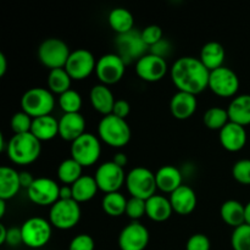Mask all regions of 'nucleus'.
<instances>
[{"instance_id": "1", "label": "nucleus", "mask_w": 250, "mask_h": 250, "mask_svg": "<svg viewBox=\"0 0 250 250\" xmlns=\"http://www.w3.org/2000/svg\"><path fill=\"white\" fill-rule=\"evenodd\" d=\"M171 80L180 92L197 95L209 85L210 71L203 65L199 58L182 56L172 63Z\"/></svg>"}, {"instance_id": "2", "label": "nucleus", "mask_w": 250, "mask_h": 250, "mask_svg": "<svg viewBox=\"0 0 250 250\" xmlns=\"http://www.w3.org/2000/svg\"><path fill=\"white\" fill-rule=\"evenodd\" d=\"M6 155L16 165H29L41 156L42 142L31 132L14 134L6 144Z\"/></svg>"}, {"instance_id": "3", "label": "nucleus", "mask_w": 250, "mask_h": 250, "mask_svg": "<svg viewBox=\"0 0 250 250\" xmlns=\"http://www.w3.org/2000/svg\"><path fill=\"white\" fill-rule=\"evenodd\" d=\"M98 136L112 148H122L131 141V127L125 119L110 114L103 117L98 125Z\"/></svg>"}, {"instance_id": "4", "label": "nucleus", "mask_w": 250, "mask_h": 250, "mask_svg": "<svg viewBox=\"0 0 250 250\" xmlns=\"http://www.w3.org/2000/svg\"><path fill=\"white\" fill-rule=\"evenodd\" d=\"M54 106H55V98L48 88H29L21 98L22 111L28 114L32 119L50 115Z\"/></svg>"}, {"instance_id": "5", "label": "nucleus", "mask_w": 250, "mask_h": 250, "mask_svg": "<svg viewBox=\"0 0 250 250\" xmlns=\"http://www.w3.org/2000/svg\"><path fill=\"white\" fill-rule=\"evenodd\" d=\"M126 186L131 197L143 200L155 195L158 189L155 173L144 166H137L127 173Z\"/></svg>"}, {"instance_id": "6", "label": "nucleus", "mask_w": 250, "mask_h": 250, "mask_svg": "<svg viewBox=\"0 0 250 250\" xmlns=\"http://www.w3.org/2000/svg\"><path fill=\"white\" fill-rule=\"evenodd\" d=\"M80 203L73 199H59L49 210V222L59 229H71L80 222Z\"/></svg>"}, {"instance_id": "7", "label": "nucleus", "mask_w": 250, "mask_h": 250, "mask_svg": "<svg viewBox=\"0 0 250 250\" xmlns=\"http://www.w3.org/2000/svg\"><path fill=\"white\" fill-rule=\"evenodd\" d=\"M22 243L32 249H38L46 246L51 238L53 226L48 220L43 217L33 216L27 219L22 224Z\"/></svg>"}, {"instance_id": "8", "label": "nucleus", "mask_w": 250, "mask_h": 250, "mask_svg": "<svg viewBox=\"0 0 250 250\" xmlns=\"http://www.w3.org/2000/svg\"><path fill=\"white\" fill-rule=\"evenodd\" d=\"M71 50L67 44L59 38H48L38 48V59L45 67L50 70L63 68L68 60Z\"/></svg>"}, {"instance_id": "9", "label": "nucleus", "mask_w": 250, "mask_h": 250, "mask_svg": "<svg viewBox=\"0 0 250 250\" xmlns=\"http://www.w3.org/2000/svg\"><path fill=\"white\" fill-rule=\"evenodd\" d=\"M102 154V144L99 138L93 133H87L71 143V158L80 163L83 167L92 166L99 160Z\"/></svg>"}, {"instance_id": "10", "label": "nucleus", "mask_w": 250, "mask_h": 250, "mask_svg": "<svg viewBox=\"0 0 250 250\" xmlns=\"http://www.w3.org/2000/svg\"><path fill=\"white\" fill-rule=\"evenodd\" d=\"M239 84H241V82H239L237 73L227 66H222L216 70L210 71L208 88L217 97H236L239 89Z\"/></svg>"}, {"instance_id": "11", "label": "nucleus", "mask_w": 250, "mask_h": 250, "mask_svg": "<svg viewBox=\"0 0 250 250\" xmlns=\"http://www.w3.org/2000/svg\"><path fill=\"white\" fill-rule=\"evenodd\" d=\"M125 71L126 61L119 54H105L97 60L95 75L102 84L111 85L120 82L125 76Z\"/></svg>"}, {"instance_id": "12", "label": "nucleus", "mask_w": 250, "mask_h": 250, "mask_svg": "<svg viewBox=\"0 0 250 250\" xmlns=\"http://www.w3.org/2000/svg\"><path fill=\"white\" fill-rule=\"evenodd\" d=\"M126 177L124 167H120L112 160L98 166L94 175L98 187L105 194L119 192L122 186L126 183Z\"/></svg>"}, {"instance_id": "13", "label": "nucleus", "mask_w": 250, "mask_h": 250, "mask_svg": "<svg viewBox=\"0 0 250 250\" xmlns=\"http://www.w3.org/2000/svg\"><path fill=\"white\" fill-rule=\"evenodd\" d=\"M27 195L32 203L39 207H51L60 199V186L51 178H36L27 189Z\"/></svg>"}, {"instance_id": "14", "label": "nucleus", "mask_w": 250, "mask_h": 250, "mask_svg": "<svg viewBox=\"0 0 250 250\" xmlns=\"http://www.w3.org/2000/svg\"><path fill=\"white\" fill-rule=\"evenodd\" d=\"M95 67H97V60L94 55L88 49L81 48L71 51L63 68L67 71L72 80L82 81L92 75V72H95Z\"/></svg>"}, {"instance_id": "15", "label": "nucleus", "mask_w": 250, "mask_h": 250, "mask_svg": "<svg viewBox=\"0 0 250 250\" xmlns=\"http://www.w3.org/2000/svg\"><path fill=\"white\" fill-rule=\"evenodd\" d=\"M148 229L139 221H132L122 229L119 236V247L121 250H144L149 244Z\"/></svg>"}, {"instance_id": "16", "label": "nucleus", "mask_w": 250, "mask_h": 250, "mask_svg": "<svg viewBox=\"0 0 250 250\" xmlns=\"http://www.w3.org/2000/svg\"><path fill=\"white\" fill-rule=\"evenodd\" d=\"M167 62L165 59L154 54H144L136 61V73L146 82H158L165 77L167 72Z\"/></svg>"}, {"instance_id": "17", "label": "nucleus", "mask_w": 250, "mask_h": 250, "mask_svg": "<svg viewBox=\"0 0 250 250\" xmlns=\"http://www.w3.org/2000/svg\"><path fill=\"white\" fill-rule=\"evenodd\" d=\"M220 143L222 148L231 153H237L246 146L248 134L246 127L229 121L219 133Z\"/></svg>"}, {"instance_id": "18", "label": "nucleus", "mask_w": 250, "mask_h": 250, "mask_svg": "<svg viewBox=\"0 0 250 250\" xmlns=\"http://www.w3.org/2000/svg\"><path fill=\"white\" fill-rule=\"evenodd\" d=\"M117 46L120 49L119 55L124 59L125 61L128 59V60H133L144 55V49L148 48V46L144 44V42L142 41L141 32L133 31L128 32L126 34H122L119 36L117 39Z\"/></svg>"}, {"instance_id": "19", "label": "nucleus", "mask_w": 250, "mask_h": 250, "mask_svg": "<svg viewBox=\"0 0 250 250\" xmlns=\"http://www.w3.org/2000/svg\"><path fill=\"white\" fill-rule=\"evenodd\" d=\"M85 120L81 112L63 114L59 120V136L66 142H75L84 134Z\"/></svg>"}, {"instance_id": "20", "label": "nucleus", "mask_w": 250, "mask_h": 250, "mask_svg": "<svg viewBox=\"0 0 250 250\" xmlns=\"http://www.w3.org/2000/svg\"><path fill=\"white\" fill-rule=\"evenodd\" d=\"M168 199L172 205L173 212L182 216L192 214L197 208V194L189 186L182 185L175 192L171 193Z\"/></svg>"}, {"instance_id": "21", "label": "nucleus", "mask_w": 250, "mask_h": 250, "mask_svg": "<svg viewBox=\"0 0 250 250\" xmlns=\"http://www.w3.org/2000/svg\"><path fill=\"white\" fill-rule=\"evenodd\" d=\"M197 95L186 92H180L172 95L170 100V111L177 120H187L194 115L197 110Z\"/></svg>"}, {"instance_id": "22", "label": "nucleus", "mask_w": 250, "mask_h": 250, "mask_svg": "<svg viewBox=\"0 0 250 250\" xmlns=\"http://www.w3.org/2000/svg\"><path fill=\"white\" fill-rule=\"evenodd\" d=\"M89 100L93 109L99 114L106 115L112 114V109L116 99L114 97V93L109 88V85L105 84H95L89 92Z\"/></svg>"}, {"instance_id": "23", "label": "nucleus", "mask_w": 250, "mask_h": 250, "mask_svg": "<svg viewBox=\"0 0 250 250\" xmlns=\"http://www.w3.org/2000/svg\"><path fill=\"white\" fill-rule=\"evenodd\" d=\"M155 178L158 189H160L164 193H168V194L173 193L183 185L182 172L176 166L172 165L161 166L156 171Z\"/></svg>"}, {"instance_id": "24", "label": "nucleus", "mask_w": 250, "mask_h": 250, "mask_svg": "<svg viewBox=\"0 0 250 250\" xmlns=\"http://www.w3.org/2000/svg\"><path fill=\"white\" fill-rule=\"evenodd\" d=\"M225 58H226V50L225 46L219 42H208L203 45L200 50L199 59L203 65L209 71H214L224 66Z\"/></svg>"}, {"instance_id": "25", "label": "nucleus", "mask_w": 250, "mask_h": 250, "mask_svg": "<svg viewBox=\"0 0 250 250\" xmlns=\"http://www.w3.org/2000/svg\"><path fill=\"white\" fill-rule=\"evenodd\" d=\"M229 121L246 127L250 125V94L236 95L227 107Z\"/></svg>"}, {"instance_id": "26", "label": "nucleus", "mask_w": 250, "mask_h": 250, "mask_svg": "<svg viewBox=\"0 0 250 250\" xmlns=\"http://www.w3.org/2000/svg\"><path fill=\"white\" fill-rule=\"evenodd\" d=\"M21 188L20 172L10 166L0 167V199L10 200L16 197Z\"/></svg>"}, {"instance_id": "27", "label": "nucleus", "mask_w": 250, "mask_h": 250, "mask_svg": "<svg viewBox=\"0 0 250 250\" xmlns=\"http://www.w3.org/2000/svg\"><path fill=\"white\" fill-rule=\"evenodd\" d=\"M220 216L225 224L237 229L246 224V205L238 200H226L220 208Z\"/></svg>"}, {"instance_id": "28", "label": "nucleus", "mask_w": 250, "mask_h": 250, "mask_svg": "<svg viewBox=\"0 0 250 250\" xmlns=\"http://www.w3.org/2000/svg\"><path fill=\"white\" fill-rule=\"evenodd\" d=\"M31 133L41 142L51 141L59 134V120L51 115L36 117L32 122Z\"/></svg>"}, {"instance_id": "29", "label": "nucleus", "mask_w": 250, "mask_h": 250, "mask_svg": "<svg viewBox=\"0 0 250 250\" xmlns=\"http://www.w3.org/2000/svg\"><path fill=\"white\" fill-rule=\"evenodd\" d=\"M173 209L170 199L164 195L155 194L146 200V216L155 222H164L172 215Z\"/></svg>"}, {"instance_id": "30", "label": "nucleus", "mask_w": 250, "mask_h": 250, "mask_svg": "<svg viewBox=\"0 0 250 250\" xmlns=\"http://www.w3.org/2000/svg\"><path fill=\"white\" fill-rule=\"evenodd\" d=\"M109 26L119 36L133 31L134 17L132 12L126 7H115L107 15Z\"/></svg>"}, {"instance_id": "31", "label": "nucleus", "mask_w": 250, "mask_h": 250, "mask_svg": "<svg viewBox=\"0 0 250 250\" xmlns=\"http://www.w3.org/2000/svg\"><path fill=\"white\" fill-rule=\"evenodd\" d=\"M72 198L77 203H85L92 200L97 195L99 187L97 181L92 176L83 175L80 180L76 181L72 186Z\"/></svg>"}, {"instance_id": "32", "label": "nucleus", "mask_w": 250, "mask_h": 250, "mask_svg": "<svg viewBox=\"0 0 250 250\" xmlns=\"http://www.w3.org/2000/svg\"><path fill=\"white\" fill-rule=\"evenodd\" d=\"M82 170L83 166L73 158L65 159L58 167V178L65 186H72L83 176Z\"/></svg>"}, {"instance_id": "33", "label": "nucleus", "mask_w": 250, "mask_h": 250, "mask_svg": "<svg viewBox=\"0 0 250 250\" xmlns=\"http://www.w3.org/2000/svg\"><path fill=\"white\" fill-rule=\"evenodd\" d=\"M71 82H72V78L65 68L50 70L48 73V78H46L48 89L51 93H55L59 95L71 89Z\"/></svg>"}, {"instance_id": "34", "label": "nucleus", "mask_w": 250, "mask_h": 250, "mask_svg": "<svg viewBox=\"0 0 250 250\" xmlns=\"http://www.w3.org/2000/svg\"><path fill=\"white\" fill-rule=\"evenodd\" d=\"M127 199L122 193H107L102 200V208L106 215L111 217H119L126 214Z\"/></svg>"}, {"instance_id": "35", "label": "nucleus", "mask_w": 250, "mask_h": 250, "mask_svg": "<svg viewBox=\"0 0 250 250\" xmlns=\"http://www.w3.org/2000/svg\"><path fill=\"white\" fill-rule=\"evenodd\" d=\"M203 122L209 129L220 132L229 122L227 109L220 106L209 107L203 116Z\"/></svg>"}, {"instance_id": "36", "label": "nucleus", "mask_w": 250, "mask_h": 250, "mask_svg": "<svg viewBox=\"0 0 250 250\" xmlns=\"http://www.w3.org/2000/svg\"><path fill=\"white\" fill-rule=\"evenodd\" d=\"M82 97L80 93L75 89H70L67 92L59 95V105L63 114H76L80 112L82 107Z\"/></svg>"}, {"instance_id": "37", "label": "nucleus", "mask_w": 250, "mask_h": 250, "mask_svg": "<svg viewBox=\"0 0 250 250\" xmlns=\"http://www.w3.org/2000/svg\"><path fill=\"white\" fill-rule=\"evenodd\" d=\"M233 250H250V225H242L233 229L231 236Z\"/></svg>"}, {"instance_id": "38", "label": "nucleus", "mask_w": 250, "mask_h": 250, "mask_svg": "<svg viewBox=\"0 0 250 250\" xmlns=\"http://www.w3.org/2000/svg\"><path fill=\"white\" fill-rule=\"evenodd\" d=\"M32 122H33V119L28 114H26L24 111H17L16 114L12 115L10 126L15 134L28 133L31 132Z\"/></svg>"}, {"instance_id": "39", "label": "nucleus", "mask_w": 250, "mask_h": 250, "mask_svg": "<svg viewBox=\"0 0 250 250\" xmlns=\"http://www.w3.org/2000/svg\"><path fill=\"white\" fill-rule=\"evenodd\" d=\"M126 215L133 221H138L144 215H146V200L133 197L129 198L127 200Z\"/></svg>"}, {"instance_id": "40", "label": "nucleus", "mask_w": 250, "mask_h": 250, "mask_svg": "<svg viewBox=\"0 0 250 250\" xmlns=\"http://www.w3.org/2000/svg\"><path fill=\"white\" fill-rule=\"evenodd\" d=\"M232 176L241 185H250V159H242L234 163Z\"/></svg>"}, {"instance_id": "41", "label": "nucleus", "mask_w": 250, "mask_h": 250, "mask_svg": "<svg viewBox=\"0 0 250 250\" xmlns=\"http://www.w3.org/2000/svg\"><path fill=\"white\" fill-rule=\"evenodd\" d=\"M163 29L158 24H149V26L144 27L141 31V37L142 41L144 42L146 46L151 48L153 45H155L156 43L161 41L163 38Z\"/></svg>"}, {"instance_id": "42", "label": "nucleus", "mask_w": 250, "mask_h": 250, "mask_svg": "<svg viewBox=\"0 0 250 250\" xmlns=\"http://www.w3.org/2000/svg\"><path fill=\"white\" fill-rule=\"evenodd\" d=\"M94 239L87 233L77 234L68 244V250H94Z\"/></svg>"}, {"instance_id": "43", "label": "nucleus", "mask_w": 250, "mask_h": 250, "mask_svg": "<svg viewBox=\"0 0 250 250\" xmlns=\"http://www.w3.org/2000/svg\"><path fill=\"white\" fill-rule=\"evenodd\" d=\"M211 243L209 237L204 233H194L188 238L186 250H210Z\"/></svg>"}, {"instance_id": "44", "label": "nucleus", "mask_w": 250, "mask_h": 250, "mask_svg": "<svg viewBox=\"0 0 250 250\" xmlns=\"http://www.w3.org/2000/svg\"><path fill=\"white\" fill-rule=\"evenodd\" d=\"M129 112H131V105L127 100L125 99H117L115 102L114 109H112V115L120 117V119H125L128 116Z\"/></svg>"}, {"instance_id": "45", "label": "nucleus", "mask_w": 250, "mask_h": 250, "mask_svg": "<svg viewBox=\"0 0 250 250\" xmlns=\"http://www.w3.org/2000/svg\"><path fill=\"white\" fill-rule=\"evenodd\" d=\"M150 53L154 54L156 56H160V58L165 59V56H167L171 53V44L170 42L166 41V39H161L159 43H156L155 45H153L150 48Z\"/></svg>"}, {"instance_id": "46", "label": "nucleus", "mask_w": 250, "mask_h": 250, "mask_svg": "<svg viewBox=\"0 0 250 250\" xmlns=\"http://www.w3.org/2000/svg\"><path fill=\"white\" fill-rule=\"evenodd\" d=\"M6 244H9L10 247H17L19 244H23L22 243L21 229H19V227H11V229H7Z\"/></svg>"}, {"instance_id": "47", "label": "nucleus", "mask_w": 250, "mask_h": 250, "mask_svg": "<svg viewBox=\"0 0 250 250\" xmlns=\"http://www.w3.org/2000/svg\"><path fill=\"white\" fill-rule=\"evenodd\" d=\"M34 180H36V178H33L32 173L28 172V171H21V172H20V182H21V187L26 188V189H28V188L31 187L32 183L34 182Z\"/></svg>"}, {"instance_id": "48", "label": "nucleus", "mask_w": 250, "mask_h": 250, "mask_svg": "<svg viewBox=\"0 0 250 250\" xmlns=\"http://www.w3.org/2000/svg\"><path fill=\"white\" fill-rule=\"evenodd\" d=\"M112 161H114L116 165H119L120 167H125V166L128 164V158H127V155L125 153H116L114 155V159H112Z\"/></svg>"}, {"instance_id": "49", "label": "nucleus", "mask_w": 250, "mask_h": 250, "mask_svg": "<svg viewBox=\"0 0 250 250\" xmlns=\"http://www.w3.org/2000/svg\"><path fill=\"white\" fill-rule=\"evenodd\" d=\"M60 199H73L72 188H71V186H61L60 187Z\"/></svg>"}, {"instance_id": "50", "label": "nucleus", "mask_w": 250, "mask_h": 250, "mask_svg": "<svg viewBox=\"0 0 250 250\" xmlns=\"http://www.w3.org/2000/svg\"><path fill=\"white\" fill-rule=\"evenodd\" d=\"M7 70V59L4 53H0V77L5 76Z\"/></svg>"}, {"instance_id": "51", "label": "nucleus", "mask_w": 250, "mask_h": 250, "mask_svg": "<svg viewBox=\"0 0 250 250\" xmlns=\"http://www.w3.org/2000/svg\"><path fill=\"white\" fill-rule=\"evenodd\" d=\"M7 238V229L5 227L4 224H0V246L6 244Z\"/></svg>"}, {"instance_id": "52", "label": "nucleus", "mask_w": 250, "mask_h": 250, "mask_svg": "<svg viewBox=\"0 0 250 250\" xmlns=\"http://www.w3.org/2000/svg\"><path fill=\"white\" fill-rule=\"evenodd\" d=\"M5 210H6V200L0 199V217L5 216Z\"/></svg>"}, {"instance_id": "53", "label": "nucleus", "mask_w": 250, "mask_h": 250, "mask_svg": "<svg viewBox=\"0 0 250 250\" xmlns=\"http://www.w3.org/2000/svg\"><path fill=\"white\" fill-rule=\"evenodd\" d=\"M246 224L250 225V202L246 204Z\"/></svg>"}]
</instances>
